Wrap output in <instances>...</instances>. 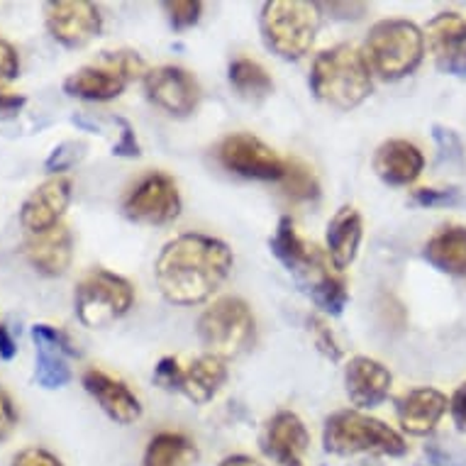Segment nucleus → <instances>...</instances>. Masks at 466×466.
I'll list each match as a JSON object with an SVG mask.
<instances>
[{"label":"nucleus","instance_id":"obj_1","mask_svg":"<svg viewBox=\"0 0 466 466\" xmlns=\"http://www.w3.org/2000/svg\"><path fill=\"white\" fill-rule=\"evenodd\" d=\"M232 268L225 242L208 235H178L164 245L154 276L161 296L177 306H198L220 289Z\"/></svg>","mask_w":466,"mask_h":466},{"label":"nucleus","instance_id":"obj_2","mask_svg":"<svg viewBox=\"0 0 466 466\" xmlns=\"http://www.w3.org/2000/svg\"><path fill=\"white\" fill-rule=\"evenodd\" d=\"M310 86L322 103L337 110H352L369 98L374 81L364 54L350 45H337L318 54L310 71Z\"/></svg>","mask_w":466,"mask_h":466},{"label":"nucleus","instance_id":"obj_3","mask_svg":"<svg viewBox=\"0 0 466 466\" xmlns=\"http://www.w3.org/2000/svg\"><path fill=\"white\" fill-rule=\"evenodd\" d=\"M425 56V35L408 20H381L369 32L364 59L386 81L413 74Z\"/></svg>","mask_w":466,"mask_h":466},{"label":"nucleus","instance_id":"obj_4","mask_svg":"<svg viewBox=\"0 0 466 466\" xmlns=\"http://www.w3.org/2000/svg\"><path fill=\"white\" fill-rule=\"evenodd\" d=\"M322 442H325V450L339 457H350V454L403 457L408 451V444L396 430L357 410H339L329 415L325 422V432H322Z\"/></svg>","mask_w":466,"mask_h":466},{"label":"nucleus","instance_id":"obj_5","mask_svg":"<svg viewBox=\"0 0 466 466\" xmlns=\"http://www.w3.org/2000/svg\"><path fill=\"white\" fill-rule=\"evenodd\" d=\"M320 27V8L306 0H271L261 10L267 45L283 59H300L313 46Z\"/></svg>","mask_w":466,"mask_h":466},{"label":"nucleus","instance_id":"obj_6","mask_svg":"<svg viewBox=\"0 0 466 466\" xmlns=\"http://www.w3.org/2000/svg\"><path fill=\"white\" fill-rule=\"evenodd\" d=\"M198 335L208 354L220 360H235L254 344L257 322L245 300L225 296L200 315Z\"/></svg>","mask_w":466,"mask_h":466},{"label":"nucleus","instance_id":"obj_7","mask_svg":"<svg viewBox=\"0 0 466 466\" xmlns=\"http://www.w3.org/2000/svg\"><path fill=\"white\" fill-rule=\"evenodd\" d=\"M135 303V289L123 276L110 271H91L76 289V315L86 328H106L123 318Z\"/></svg>","mask_w":466,"mask_h":466},{"label":"nucleus","instance_id":"obj_8","mask_svg":"<svg viewBox=\"0 0 466 466\" xmlns=\"http://www.w3.org/2000/svg\"><path fill=\"white\" fill-rule=\"evenodd\" d=\"M154 381L159 383L161 389L178 390L186 398H191L193 403L203 405L213 400L222 389V383L228 381V367H225V360L213 354L200 357L188 369H181L174 357H164L154 369Z\"/></svg>","mask_w":466,"mask_h":466},{"label":"nucleus","instance_id":"obj_9","mask_svg":"<svg viewBox=\"0 0 466 466\" xmlns=\"http://www.w3.org/2000/svg\"><path fill=\"white\" fill-rule=\"evenodd\" d=\"M220 164L232 174H239L245 178H257V181H281L286 174V161L279 154L261 142L254 135H229L222 139L218 149Z\"/></svg>","mask_w":466,"mask_h":466},{"label":"nucleus","instance_id":"obj_10","mask_svg":"<svg viewBox=\"0 0 466 466\" xmlns=\"http://www.w3.org/2000/svg\"><path fill=\"white\" fill-rule=\"evenodd\" d=\"M181 213V196L174 178L167 174H149L125 200V215L130 220L167 225Z\"/></svg>","mask_w":466,"mask_h":466},{"label":"nucleus","instance_id":"obj_11","mask_svg":"<svg viewBox=\"0 0 466 466\" xmlns=\"http://www.w3.org/2000/svg\"><path fill=\"white\" fill-rule=\"evenodd\" d=\"M271 252L289 271L303 279L308 283V289L320 281L322 276L329 274L325 254L300 238L290 218L279 220V228H276L274 238H271Z\"/></svg>","mask_w":466,"mask_h":466},{"label":"nucleus","instance_id":"obj_12","mask_svg":"<svg viewBox=\"0 0 466 466\" xmlns=\"http://www.w3.org/2000/svg\"><path fill=\"white\" fill-rule=\"evenodd\" d=\"M145 91L154 106L177 117L191 115L200 103L198 81L178 66H159L147 71Z\"/></svg>","mask_w":466,"mask_h":466},{"label":"nucleus","instance_id":"obj_13","mask_svg":"<svg viewBox=\"0 0 466 466\" xmlns=\"http://www.w3.org/2000/svg\"><path fill=\"white\" fill-rule=\"evenodd\" d=\"M46 27L64 46H84L100 32V10L88 0L46 3Z\"/></svg>","mask_w":466,"mask_h":466},{"label":"nucleus","instance_id":"obj_14","mask_svg":"<svg viewBox=\"0 0 466 466\" xmlns=\"http://www.w3.org/2000/svg\"><path fill=\"white\" fill-rule=\"evenodd\" d=\"M32 337L37 342V379L45 389H62L71 381V369L66 357H78V350L69 339L66 332L52 325H35Z\"/></svg>","mask_w":466,"mask_h":466},{"label":"nucleus","instance_id":"obj_15","mask_svg":"<svg viewBox=\"0 0 466 466\" xmlns=\"http://www.w3.org/2000/svg\"><path fill=\"white\" fill-rule=\"evenodd\" d=\"M425 39L437 66L447 74L466 76V20L459 13H440L430 20Z\"/></svg>","mask_w":466,"mask_h":466},{"label":"nucleus","instance_id":"obj_16","mask_svg":"<svg viewBox=\"0 0 466 466\" xmlns=\"http://www.w3.org/2000/svg\"><path fill=\"white\" fill-rule=\"evenodd\" d=\"M71 200V181L66 177H54L37 186L30 193V198L23 203L20 210V222L30 235H39L59 225V218L64 215Z\"/></svg>","mask_w":466,"mask_h":466},{"label":"nucleus","instance_id":"obj_17","mask_svg":"<svg viewBox=\"0 0 466 466\" xmlns=\"http://www.w3.org/2000/svg\"><path fill=\"white\" fill-rule=\"evenodd\" d=\"M308 444H310V435L303 420L296 413L281 410L268 420L261 447L267 451V457L274 459L279 466H303Z\"/></svg>","mask_w":466,"mask_h":466},{"label":"nucleus","instance_id":"obj_18","mask_svg":"<svg viewBox=\"0 0 466 466\" xmlns=\"http://www.w3.org/2000/svg\"><path fill=\"white\" fill-rule=\"evenodd\" d=\"M84 386L115 422L130 425V422L142 418L139 398L120 379H115L100 369H88L84 374Z\"/></svg>","mask_w":466,"mask_h":466},{"label":"nucleus","instance_id":"obj_19","mask_svg":"<svg viewBox=\"0 0 466 466\" xmlns=\"http://www.w3.org/2000/svg\"><path fill=\"white\" fill-rule=\"evenodd\" d=\"M25 257L30 264L37 268L39 274L45 276H62L71 267L74 259V238L66 225H56V228L32 235L25 242Z\"/></svg>","mask_w":466,"mask_h":466},{"label":"nucleus","instance_id":"obj_20","mask_svg":"<svg viewBox=\"0 0 466 466\" xmlns=\"http://www.w3.org/2000/svg\"><path fill=\"white\" fill-rule=\"evenodd\" d=\"M344 383H347V396L357 408H376L389 398L393 376L381 361L354 357L344 371Z\"/></svg>","mask_w":466,"mask_h":466},{"label":"nucleus","instance_id":"obj_21","mask_svg":"<svg viewBox=\"0 0 466 466\" xmlns=\"http://www.w3.org/2000/svg\"><path fill=\"white\" fill-rule=\"evenodd\" d=\"M425 157L408 139H389L376 149L374 168L381 181L390 186H408L422 174Z\"/></svg>","mask_w":466,"mask_h":466},{"label":"nucleus","instance_id":"obj_22","mask_svg":"<svg viewBox=\"0 0 466 466\" xmlns=\"http://www.w3.org/2000/svg\"><path fill=\"white\" fill-rule=\"evenodd\" d=\"M450 400L437 389H415L398 400V420L410 435H428L447 413Z\"/></svg>","mask_w":466,"mask_h":466},{"label":"nucleus","instance_id":"obj_23","mask_svg":"<svg viewBox=\"0 0 466 466\" xmlns=\"http://www.w3.org/2000/svg\"><path fill=\"white\" fill-rule=\"evenodd\" d=\"M127 84L130 81L100 56L98 64H91V66L74 71L64 81V91L69 93V96L86 100H113L125 91Z\"/></svg>","mask_w":466,"mask_h":466},{"label":"nucleus","instance_id":"obj_24","mask_svg":"<svg viewBox=\"0 0 466 466\" xmlns=\"http://www.w3.org/2000/svg\"><path fill=\"white\" fill-rule=\"evenodd\" d=\"M361 245V215L354 208H342L328 225V252L335 268H347Z\"/></svg>","mask_w":466,"mask_h":466},{"label":"nucleus","instance_id":"obj_25","mask_svg":"<svg viewBox=\"0 0 466 466\" xmlns=\"http://www.w3.org/2000/svg\"><path fill=\"white\" fill-rule=\"evenodd\" d=\"M425 259L451 276H466V228L447 225L437 229L425 245Z\"/></svg>","mask_w":466,"mask_h":466},{"label":"nucleus","instance_id":"obj_26","mask_svg":"<svg viewBox=\"0 0 466 466\" xmlns=\"http://www.w3.org/2000/svg\"><path fill=\"white\" fill-rule=\"evenodd\" d=\"M196 461V444L181 432H159L145 454V466H191Z\"/></svg>","mask_w":466,"mask_h":466},{"label":"nucleus","instance_id":"obj_27","mask_svg":"<svg viewBox=\"0 0 466 466\" xmlns=\"http://www.w3.org/2000/svg\"><path fill=\"white\" fill-rule=\"evenodd\" d=\"M229 84L247 100H264L274 91V81L261 64L252 59H235L229 64Z\"/></svg>","mask_w":466,"mask_h":466},{"label":"nucleus","instance_id":"obj_28","mask_svg":"<svg viewBox=\"0 0 466 466\" xmlns=\"http://www.w3.org/2000/svg\"><path fill=\"white\" fill-rule=\"evenodd\" d=\"M283 184H286V193L290 200H313L318 198V191H320L313 168L296 159L286 164Z\"/></svg>","mask_w":466,"mask_h":466},{"label":"nucleus","instance_id":"obj_29","mask_svg":"<svg viewBox=\"0 0 466 466\" xmlns=\"http://www.w3.org/2000/svg\"><path fill=\"white\" fill-rule=\"evenodd\" d=\"M310 293H313L315 303H318V306L329 315L342 313L344 306H347V299H350V296H347V286H344V281L339 279V276L332 274V271L322 276L320 281L315 283V286H310Z\"/></svg>","mask_w":466,"mask_h":466},{"label":"nucleus","instance_id":"obj_30","mask_svg":"<svg viewBox=\"0 0 466 466\" xmlns=\"http://www.w3.org/2000/svg\"><path fill=\"white\" fill-rule=\"evenodd\" d=\"M164 10L168 13V20L177 30H186L200 20V5L198 0H174V3H164Z\"/></svg>","mask_w":466,"mask_h":466},{"label":"nucleus","instance_id":"obj_31","mask_svg":"<svg viewBox=\"0 0 466 466\" xmlns=\"http://www.w3.org/2000/svg\"><path fill=\"white\" fill-rule=\"evenodd\" d=\"M308 325H310V332H313V339L315 344H318V350H320L325 357H329V360H339V357H342V347L337 342V337L332 335V329L328 328V322L322 320V318H318V315H313V318L308 320Z\"/></svg>","mask_w":466,"mask_h":466},{"label":"nucleus","instance_id":"obj_32","mask_svg":"<svg viewBox=\"0 0 466 466\" xmlns=\"http://www.w3.org/2000/svg\"><path fill=\"white\" fill-rule=\"evenodd\" d=\"M84 142H64V145L56 147L52 152V157L46 159V168H49V171H66V168L74 167V164L84 157Z\"/></svg>","mask_w":466,"mask_h":466},{"label":"nucleus","instance_id":"obj_33","mask_svg":"<svg viewBox=\"0 0 466 466\" xmlns=\"http://www.w3.org/2000/svg\"><path fill=\"white\" fill-rule=\"evenodd\" d=\"M413 203L420 208H442L459 203L457 188H420L413 193Z\"/></svg>","mask_w":466,"mask_h":466},{"label":"nucleus","instance_id":"obj_34","mask_svg":"<svg viewBox=\"0 0 466 466\" xmlns=\"http://www.w3.org/2000/svg\"><path fill=\"white\" fill-rule=\"evenodd\" d=\"M20 74V62H17V52L13 49L10 42L0 39V88L10 81H15Z\"/></svg>","mask_w":466,"mask_h":466},{"label":"nucleus","instance_id":"obj_35","mask_svg":"<svg viewBox=\"0 0 466 466\" xmlns=\"http://www.w3.org/2000/svg\"><path fill=\"white\" fill-rule=\"evenodd\" d=\"M15 425H17L15 405H13L8 393L0 389V442H3V440H8L10 432L15 430Z\"/></svg>","mask_w":466,"mask_h":466},{"label":"nucleus","instance_id":"obj_36","mask_svg":"<svg viewBox=\"0 0 466 466\" xmlns=\"http://www.w3.org/2000/svg\"><path fill=\"white\" fill-rule=\"evenodd\" d=\"M13 466H64L59 459L49 454L46 450H37V447H32V450L20 451L13 461Z\"/></svg>","mask_w":466,"mask_h":466},{"label":"nucleus","instance_id":"obj_37","mask_svg":"<svg viewBox=\"0 0 466 466\" xmlns=\"http://www.w3.org/2000/svg\"><path fill=\"white\" fill-rule=\"evenodd\" d=\"M113 154L117 157H139V145H137V137H135V130H132V125L127 120H123V132H120V139L115 142L113 147Z\"/></svg>","mask_w":466,"mask_h":466},{"label":"nucleus","instance_id":"obj_38","mask_svg":"<svg viewBox=\"0 0 466 466\" xmlns=\"http://www.w3.org/2000/svg\"><path fill=\"white\" fill-rule=\"evenodd\" d=\"M435 139H437V145H440V149H442V154H447V157H451V159L461 161L464 149H461V142H459V137L454 135V132L444 130V127H435Z\"/></svg>","mask_w":466,"mask_h":466},{"label":"nucleus","instance_id":"obj_39","mask_svg":"<svg viewBox=\"0 0 466 466\" xmlns=\"http://www.w3.org/2000/svg\"><path fill=\"white\" fill-rule=\"evenodd\" d=\"M450 410L454 425H457L461 432H466V381L454 390V396H451L450 400Z\"/></svg>","mask_w":466,"mask_h":466},{"label":"nucleus","instance_id":"obj_40","mask_svg":"<svg viewBox=\"0 0 466 466\" xmlns=\"http://www.w3.org/2000/svg\"><path fill=\"white\" fill-rule=\"evenodd\" d=\"M25 106L23 96H13V93H0V120H10L15 117Z\"/></svg>","mask_w":466,"mask_h":466},{"label":"nucleus","instance_id":"obj_41","mask_svg":"<svg viewBox=\"0 0 466 466\" xmlns=\"http://www.w3.org/2000/svg\"><path fill=\"white\" fill-rule=\"evenodd\" d=\"M15 354H17L15 339L10 337L8 328H5V325L0 322V357H3V360H13Z\"/></svg>","mask_w":466,"mask_h":466},{"label":"nucleus","instance_id":"obj_42","mask_svg":"<svg viewBox=\"0 0 466 466\" xmlns=\"http://www.w3.org/2000/svg\"><path fill=\"white\" fill-rule=\"evenodd\" d=\"M220 466H261L257 459L245 457V454H238V457H228Z\"/></svg>","mask_w":466,"mask_h":466}]
</instances>
